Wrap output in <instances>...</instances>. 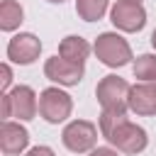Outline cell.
<instances>
[{
	"label": "cell",
	"instance_id": "6da1fadb",
	"mask_svg": "<svg viewBox=\"0 0 156 156\" xmlns=\"http://www.w3.org/2000/svg\"><path fill=\"white\" fill-rule=\"evenodd\" d=\"M39 112V98L29 85H15L7 93H2V119H20L29 122Z\"/></svg>",
	"mask_w": 156,
	"mask_h": 156
},
{
	"label": "cell",
	"instance_id": "277c9868",
	"mask_svg": "<svg viewBox=\"0 0 156 156\" xmlns=\"http://www.w3.org/2000/svg\"><path fill=\"white\" fill-rule=\"evenodd\" d=\"M71 112H73V100L61 88H44L39 93V115L49 124L66 122L71 117Z\"/></svg>",
	"mask_w": 156,
	"mask_h": 156
},
{
	"label": "cell",
	"instance_id": "ac0fdd59",
	"mask_svg": "<svg viewBox=\"0 0 156 156\" xmlns=\"http://www.w3.org/2000/svg\"><path fill=\"white\" fill-rule=\"evenodd\" d=\"M27 156H56V154H54L51 146H34V149L27 151Z\"/></svg>",
	"mask_w": 156,
	"mask_h": 156
},
{
	"label": "cell",
	"instance_id": "5b68a950",
	"mask_svg": "<svg viewBox=\"0 0 156 156\" xmlns=\"http://www.w3.org/2000/svg\"><path fill=\"white\" fill-rule=\"evenodd\" d=\"M61 141L68 151L73 154H88L95 149L98 141V127L88 119H73L63 127L61 132Z\"/></svg>",
	"mask_w": 156,
	"mask_h": 156
},
{
	"label": "cell",
	"instance_id": "2e32d148",
	"mask_svg": "<svg viewBox=\"0 0 156 156\" xmlns=\"http://www.w3.org/2000/svg\"><path fill=\"white\" fill-rule=\"evenodd\" d=\"M127 119V112H110V110H102V115H100V134L107 139L110 134H112V129L117 127V124H122Z\"/></svg>",
	"mask_w": 156,
	"mask_h": 156
},
{
	"label": "cell",
	"instance_id": "e0dca14e",
	"mask_svg": "<svg viewBox=\"0 0 156 156\" xmlns=\"http://www.w3.org/2000/svg\"><path fill=\"white\" fill-rule=\"evenodd\" d=\"M2 80H0V88H2V93H7L10 90V85H12V68H10V63H2Z\"/></svg>",
	"mask_w": 156,
	"mask_h": 156
},
{
	"label": "cell",
	"instance_id": "8992f818",
	"mask_svg": "<svg viewBox=\"0 0 156 156\" xmlns=\"http://www.w3.org/2000/svg\"><path fill=\"white\" fill-rule=\"evenodd\" d=\"M107 141H110L117 151L129 154V156H136V154H141V151L146 149L149 136H146V129H144V127L124 119L122 124H117V127L112 129V134L107 136Z\"/></svg>",
	"mask_w": 156,
	"mask_h": 156
},
{
	"label": "cell",
	"instance_id": "d6986e66",
	"mask_svg": "<svg viewBox=\"0 0 156 156\" xmlns=\"http://www.w3.org/2000/svg\"><path fill=\"white\" fill-rule=\"evenodd\" d=\"M88 156H119L117 149H110V146H98L93 151H88Z\"/></svg>",
	"mask_w": 156,
	"mask_h": 156
},
{
	"label": "cell",
	"instance_id": "44dd1931",
	"mask_svg": "<svg viewBox=\"0 0 156 156\" xmlns=\"http://www.w3.org/2000/svg\"><path fill=\"white\" fill-rule=\"evenodd\" d=\"M49 2H56V5H61V2H66V0H49Z\"/></svg>",
	"mask_w": 156,
	"mask_h": 156
},
{
	"label": "cell",
	"instance_id": "5bb4252c",
	"mask_svg": "<svg viewBox=\"0 0 156 156\" xmlns=\"http://www.w3.org/2000/svg\"><path fill=\"white\" fill-rule=\"evenodd\" d=\"M110 0H76V15L83 22H98L107 12Z\"/></svg>",
	"mask_w": 156,
	"mask_h": 156
},
{
	"label": "cell",
	"instance_id": "ffe728a7",
	"mask_svg": "<svg viewBox=\"0 0 156 156\" xmlns=\"http://www.w3.org/2000/svg\"><path fill=\"white\" fill-rule=\"evenodd\" d=\"M151 46H154V49H156V29H154V32H151Z\"/></svg>",
	"mask_w": 156,
	"mask_h": 156
},
{
	"label": "cell",
	"instance_id": "52a82bcc",
	"mask_svg": "<svg viewBox=\"0 0 156 156\" xmlns=\"http://www.w3.org/2000/svg\"><path fill=\"white\" fill-rule=\"evenodd\" d=\"M110 22L119 32H139L146 24V10L136 0H117L110 10Z\"/></svg>",
	"mask_w": 156,
	"mask_h": 156
},
{
	"label": "cell",
	"instance_id": "30bf717a",
	"mask_svg": "<svg viewBox=\"0 0 156 156\" xmlns=\"http://www.w3.org/2000/svg\"><path fill=\"white\" fill-rule=\"evenodd\" d=\"M29 144V132L20 124V122H10L5 119L0 127V149L5 156H17L27 149Z\"/></svg>",
	"mask_w": 156,
	"mask_h": 156
},
{
	"label": "cell",
	"instance_id": "4fadbf2b",
	"mask_svg": "<svg viewBox=\"0 0 156 156\" xmlns=\"http://www.w3.org/2000/svg\"><path fill=\"white\" fill-rule=\"evenodd\" d=\"M24 20V10L17 0H2L0 2V29L2 32H15Z\"/></svg>",
	"mask_w": 156,
	"mask_h": 156
},
{
	"label": "cell",
	"instance_id": "7c38bea8",
	"mask_svg": "<svg viewBox=\"0 0 156 156\" xmlns=\"http://www.w3.org/2000/svg\"><path fill=\"white\" fill-rule=\"evenodd\" d=\"M58 56H63V58H68V61H73V63H85V58L90 56V44H88L83 37L71 34V37L61 39V44H58Z\"/></svg>",
	"mask_w": 156,
	"mask_h": 156
},
{
	"label": "cell",
	"instance_id": "7402d4cb",
	"mask_svg": "<svg viewBox=\"0 0 156 156\" xmlns=\"http://www.w3.org/2000/svg\"><path fill=\"white\" fill-rule=\"evenodd\" d=\"M136 2H141V0H136Z\"/></svg>",
	"mask_w": 156,
	"mask_h": 156
},
{
	"label": "cell",
	"instance_id": "9a60e30c",
	"mask_svg": "<svg viewBox=\"0 0 156 156\" xmlns=\"http://www.w3.org/2000/svg\"><path fill=\"white\" fill-rule=\"evenodd\" d=\"M134 78H139L141 83H156V54H141L134 58L132 63Z\"/></svg>",
	"mask_w": 156,
	"mask_h": 156
},
{
	"label": "cell",
	"instance_id": "9c48e42d",
	"mask_svg": "<svg viewBox=\"0 0 156 156\" xmlns=\"http://www.w3.org/2000/svg\"><path fill=\"white\" fill-rule=\"evenodd\" d=\"M41 54V41L32 32H20L7 41V58L20 66H29L39 58Z\"/></svg>",
	"mask_w": 156,
	"mask_h": 156
},
{
	"label": "cell",
	"instance_id": "3957f363",
	"mask_svg": "<svg viewBox=\"0 0 156 156\" xmlns=\"http://www.w3.org/2000/svg\"><path fill=\"white\" fill-rule=\"evenodd\" d=\"M129 90L132 85L119 78V76H105L98 88H95V98L100 102L102 110H110V112H127L129 110Z\"/></svg>",
	"mask_w": 156,
	"mask_h": 156
},
{
	"label": "cell",
	"instance_id": "ba28073f",
	"mask_svg": "<svg viewBox=\"0 0 156 156\" xmlns=\"http://www.w3.org/2000/svg\"><path fill=\"white\" fill-rule=\"evenodd\" d=\"M44 76H46L51 83H56V85L71 88V85H78V83L83 80L85 66H83V63H73V61H68V58H63V56L56 54V56L46 58V63H44Z\"/></svg>",
	"mask_w": 156,
	"mask_h": 156
},
{
	"label": "cell",
	"instance_id": "7a4b0ae2",
	"mask_svg": "<svg viewBox=\"0 0 156 156\" xmlns=\"http://www.w3.org/2000/svg\"><path fill=\"white\" fill-rule=\"evenodd\" d=\"M93 51H95V56L100 58V63H105V66H110V68H122V66H127V63L134 58L129 41H127L122 34H117V32H102V34L95 39Z\"/></svg>",
	"mask_w": 156,
	"mask_h": 156
},
{
	"label": "cell",
	"instance_id": "8fae6325",
	"mask_svg": "<svg viewBox=\"0 0 156 156\" xmlns=\"http://www.w3.org/2000/svg\"><path fill=\"white\" fill-rule=\"evenodd\" d=\"M129 110L139 117L156 115V83H136L129 90Z\"/></svg>",
	"mask_w": 156,
	"mask_h": 156
}]
</instances>
